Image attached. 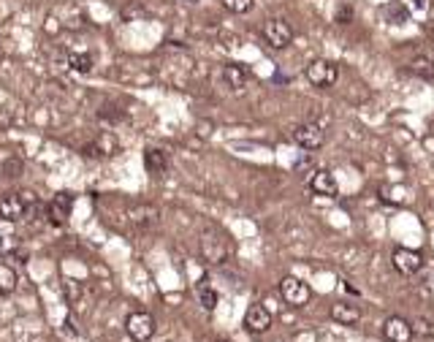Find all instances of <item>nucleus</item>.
Listing matches in <instances>:
<instances>
[{"label": "nucleus", "instance_id": "nucleus-3", "mask_svg": "<svg viewBox=\"0 0 434 342\" xmlns=\"http://www.w3.org/2000/svg\"><path fill=\"white\" fill-rule=\"evenodd\" d=\"M304 76H307V82H309L312 87H331V84H337V79H340V66L331 63V60L318 58V60H309V63L304 66Z\"/></svg>", "mask_w": 434, "mask_h": 342}, {"label": "nucleus", "instance_id": "nucleus-9", "mask_svg": "<svg viewBox=\"0 0 434 342\" xmlns=\"http://www.w3.org/2000/svg\"><path fill=\"white\" fill-rule=\"evenodd\" d=\"M413 334H416L413 323L405 321L402 315H391V318L383 323V337H385L388 342H410L413 340Z\"/></svg>", "mask_w": 434, "mask_h": 342}, {"label": "nucleus", "instance_id": "nucleus-26", "mask_svg": "<svg viewBox=\"0 0 434 342\" xmlns=\"http://www.w3.org/2000/svg\"><path fill=\"white\" fill-rule=\"evenodd\" d=\"M66 288H68V299H76L79 296V285L73 280H66Z\"/></svg>", "mask_w": 434, "mask_h": 342}, {"label": "nucleus", "instance_id": "nucleus-16", "mask_svg": "<svg viewBox=\"0 0 434 342\" xmlns=\"http://www.w3.org/2000/svg\"><path fill=\"white\" fill-rule=\"evenodd\" d=\"M144 166L149 174H163V171L168 169V155H166L163 149L149 147V149L144 152Z\"/></svg>", "mask_w": 434, "mask_h": 342}, {"label": "nucleus", "instance_id": "nucleus-28", "mask_svg": "<svg viewBox=\"0 0 434 342\" xmlns=\"http://www.w3.org/2000/svg\"><path fill=\"white\" fill-rule=\"evenodd\" d=\"M426 30H429V36H432V38H434V19H432V22H429V27H426Z\"/></svg>", "mask_w": 434, "mask_h": 342}, {"label": "nucleus", "instance_id": "nucleus-6", "mask_svg": "<svg viewBox=\"0 0 434 342\" xmlns=\"http://www.w3.org/2000/svg\"><path fill=\"white\" fill-rule=\"evenodd\" d=\"M125 332H128V337L133 342H146L155 337L157 323H155V318H152L149 313L136 310V313H131V315L125 318Z\"/></svg>", "mask_w": 434, "mask_h": 342}, {"label": "nucleus", "instance_id": "nucleus-18", "mask_svg": "<svg viewBox=\"0 0 434 342\" xmlns=\"http://www.w3.org/2000/svg\"><path fill=\"white\" fill-rule=\"evenodd\" d=\"M16 282H19V277H16V272H14V267L0 264V296L14 293V291H16Z\"/></svg>", "mask_w": 434, "mask_h": 342}, {"label": "nucleus", "instance_id": "nucleus-25", "mask_svg": "<svg viewBox=\"0 0 434 342\" xmlns=\"http://www.w3.org/2000/svg\"><path fill=\"white\" fill-rule=\"evenodd\" d=\"M416 326H418V332H421V334H434L432 323H429V321H424V318H421V321H416Z\"/></svg>", "mask_w": 434, "mask_h": 342}, {"label": "nucleus", "instance_id": "nucleus-2", "mask_svg": "<svg viewBox=\"0 0 434 342\" xmlns=\"http://www.w3.org/2000/svg\"><path fill=\"white\" fill-rule=\"evenodd\" d=\"M261 38H264L272 49H288L290 44H293V27H290L283 16H272V19L264 22Z\"/></svg>", "mask_w": 434, "mask_h": 342}, {"label": "nucleus", "instance_id": "nucleus-13", "mask_svg": "<svg viewBox=\"0 0 434 342\" xmlns=\"http://www.w3.org/2000/svg\"><path fill=\"white\" fill-rule=\"evenodd\" d=\"M331 318L340 326H356L361 321V307L348 304V302H337V304H331Z\"/></svg>", "mask_w": 434, "mask_h": 342}, {"label": "nucleus", "instance_id": "nucleus-7", "mask_svg": "<svg viewBox=\"0 0 434 342\" xmlns=\"http://www.w3.org/2000/svg\"><path fill=\"white\" fill-rule=\"evenodd\" d=\"M391 264L402 277H413L424 269V256L418 250H410V247H396L391 256Z\"/></svg>", "mask_w": 434, "mask_h": 342}, {"label": "nucleus", "instance_id": "nucleus-11", "mask_svg": "<svg viewBox=\"0 0 434 342\" xmlns=\"http://www.w3.org/2000/svg\"><path fill=\"white\" fill-rule=\"evenodd\" d=\"M309 188H312V193H318V196H326V199H334L337 196V180H334V174L331 171H326V169H318L312 177H309Z\"/></svg>", "mask_w": 434, "mask_h": 342}, {"label": "nucleus", "instance_id": "nucleus-24", "mask_svg": "<svg viewBox=\"0 0 434 342\" xmlns=\"http://www.w3.org/2000/svg\"><path fill=\"white\" fill-rule=\"evenodd\" d=\"M334 19H337L340 25H350V22H353V11H350L348 5H340L337 14H334Z\"/></svg>", "mask_w": 434, "mask_h": 342}, {"label": "nucleus", "instance_id": "nucleus-27", "mask_svg": "<svg viewBox=\"0 0 434 342\" xmlns=\"http://www.w3.org/2000/svg\"><path fill=\"white\" fill-rule=\"evenodd\" d=\"M212 134V123H201L199 125V136H209Z\"/></svg>", "mask_w": 434, "mask_h": 342}, {"label": "nucleus", "instance_id": "nucleus-29", "mask_svg": "<svg viewBox=\"0 0 434 342\" xmlns=\"http://www.w3.org/2000/svg\"><path fill=\"white\" fill-rule=\"evenodd\" d=\"M220 342H228V340H220Z\"/></svg>", "mask_w": 434, "mask_h": 342}, {"label": "nucleus", "instance_id": "nucleus-12", "mask_svg": "<svg viewBox=\"0 0 434 342\" xmlns=\"http://www.w3.org/2000/svg\"><path fill=\"white\" fill-rule=\"evenodd\" d=\"M128 220H131L136 228H152V225L160 220V209L152 204H136L128 209Z\"/></svg>", "mask_w": 434, "mask_h": 342}, {"label": "nucleus", "instance_id": "nucleus-23", "mask_svg": "<svg viewBox=\"0 0 434 342\" xmlns=\"http://www.w3.org/2000/svg\"><path fill=\"white\" fill-rule=\"evenodd\" d=\"M293 171H296V174H301V177H307V174L312 177V174H315L318 169H315V163H312L309 158H301V160H298V163L293 166Z\"/></svg>", "mask_w": 434, "mask_h": 342}, {"label": "nucleus", "instance_id": "nucleus-19", "mask_svg": "<svg viewBox=\"0 0 434 342\" xmlns=\"http://www.w3.org/2000/svg\"><path fill=\"white\" fill-rule=\"evenodd\" d=\"M410 73H416V76H421V79H434V60L432 58H416V60H410Z\"/></svg>", "mask_w": 434, "mask_h": 342}, {"label": "nucleus", "instance_id": "nucleus-22", "mask_svg": "<svg viewBox=\"0 0 434 342\" xmlns=\"http://www.w3.org/2000/svg\"><path fill=\"white\" fill-rule=\"evenodd\" d=\"M199 299H201V307H204V310H209V313L217 307V293L212 291V288H204V285H201Z\"/></svg>", "mask_w": 434, "mask_h": 342}, {"label": "nucleus", "instance_id": "nucleus-5", "mask_svg": "<svg viewBox=\"0 0 434 342\" xmlns=\"http://www.w3.org/2000/svg\"><path fill=\"white\" fill-rule=\"evenodd\" d=\"M280 296H283V302L290 304V307H307L309 299H312V291H309V285H307L304 280L288 274V277L280 280Z\"/></svg>", "mask_w": 434, "mask_h": 342}, {"label": "nucleus", "instance_id": "nucleus-8", "mask_svg": "<svg viewBox=\"0 0 434 342\" xmlns=\"http://www.w3.org/2000/svg\"><path fill=\"white\" fill-rule=\"evenodd\" d=\"M293 141H296L301 149L315 152V149H320V147H323L326 134H323V128H320V125H315V123H301V125H296V128H293Z\"/></svg>", "mask_w": 434, "mask_h": 342}, {"label": "nucleus", "instance_id": "nucleus-20", "mask_svg": "<svg viewBox=\"0 0 434 342\" xmlns=\"http://www.w3.org/2000/svg\"><path fill=\"white\" fill-rule=\"evenodd\" d=\"M68 66L76 73H90L92 71V55H87V52H71L68 55Z\"/></svg>", "mask_w": 434, "mask_h": 342}, {"label": "nucleus", "instance_id": "nucleus-17", "mask_svg": "<svg viewBox=\"0 0 434 342\" xmlns=\"http://www.w3.org/2000/svg\"><path fill=\"white\" fill-rule=\"evenodd\" d=\"M222 76H225L228 87H233V90H242V87L247 84V79H250V73H247V69H244L242 63H228V66L222 69Z\"/></svg>", "mask_w": 434, "mask_h": 342}, {"label": "nucleus", "instance_id": "nucleus-1", "mask_svg": "<svg viewBox=\"0 0 434 342\" xmlns=\"http://www.w3.org/2000/svg\"><path fill=\"white\" fill-rule=\"evenodd\" d=\"M228 256H231V239L217 228H207L201 234V258L212 267H220L228 261Z\"/></svg>", "mask_w": 434, "mask_h": 342}, {"label": "nucleus", "instance_id": "nucleus-4", "mask_svg": "<svg viewBox=\"0 0 434 342\" xmlns=\"http://www.w3.org/2000/svg\"><path fill=\"white\" fill-rule=\"evenodd\" d=\"M33 193L25 191V193H8L5 199H0V220L5 223H16L27 215V209L33 206Z\"/></svg>", "mask_w": 434, "mask_h": 342}, {"label": "nucleus", "instance_id": "nucleus-10", "mask_svg": "<svg viewBox=\"0 0 434 342\" xmlns=\"http://www.w3.org/2000/svg\"><path fill=\"white\" fill-rule=\"evenodd\" d=\"M269 326H272V313H269L264 304H253V307L244 313V329H247L250 334H264Z\"/></svg>", "mask_w": 434, "mask_h": 342}, {"label": "nucleus", "instance_id": "nucleus-14", "mask_svg": "<svg viewBox=\"0 0 434 342\" xmlns=\"http://www.w3.org/2000/svg\"><path fill=\"white\" fill-rule=\"evenodd\" d=\"M71 209H73L71 193H58V196L52 199V204H49V217H52V223L63 225V223L71 217Z\"/></svg>", "mask_w": 434, "mask_h": 342}, {"label": "nucleus", "instance_id": "nucleus-21", "mask_svg": "<svg viewBox=\"0 0 434 342\" xmlns=\"http://www.w3.org/2000/svg\"><path fill=\"white\" fill-rule=\"evenodd\" d=\"M222 5H225L231 14H247V11L255 5V0H222Z\"/></svg>", "mask_w": 434, "mask_h": 342}, {"label": "nucleus", "instance_id": "nucleus-15", "mask_svg": "<svg viewBox=\"0 0 434 342\" xmlns=\"http://www.w3.org/2000/svg\"><path fill=\"white\" fill-rule=\"evenodd\" d=\"M90 158H109V155H114L117 152V138H114V134H109V131H103L101 136L95 138L87 149H84Z\"/></svg>", "mask_w": 434, "mask_h": 342}]
</instances>
